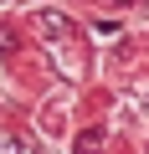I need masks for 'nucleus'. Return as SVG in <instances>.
<instances>
[{
  "instance_id": "nucleus-1",
  "label": "nucleus",
  "mask_w": 149,
  "mask_h": 154,
  "mask_svg": "<svg viewBox=\"0 0 149 154\" xmlns=\"http://www.w3.org/2000/svg\"><path fill=\"white\" fill-rule=\"evenodd\" d=\"M0 154H26V149H0Z\"/></svg>"
}]
</instances>
